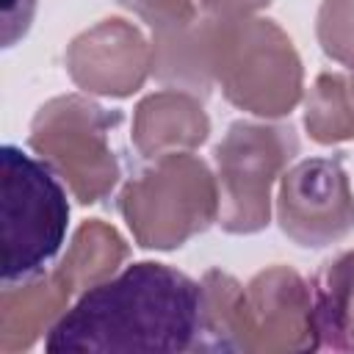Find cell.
<instances>
[{
  "label": "cell",
  "mask_w": 354,
  "mask_h": 354,
  "mask_svg": "<svg viewBox=\"0 0 354 354\" xmlns=\"http://www.w3.org/2000/svg\"><path fill=\"white\" fill-rule=\"evenodd\" d=\"M202 285L141 260L80 293L47 329V351H199Z\"/></svg>",
  "instance_id": "obj_1"
},
{
  "label": "cell",
  "mask_w": 354,
  "mask_h": 354,
  "mask_svg": "<svg viewBox=\"0 0 354 354\" xmlns=\"http://www.w3.org/2000/svg\"><path fill=\"white\" fill-rule=\"evenodd\" d=\"M199 351H313V288L288 266H271L243 288L224 271L202 277Z\"/></svg>",
  "instance_id": "obj_2"
},
{
  "label": "cell",
  "mask_w": 354,
  "mask_h": 354,
  "mask_svg": "<svg viewBox=\"0 0 354 354\" xmlns=\"http://www.w3.org/2000/svg\"><path fill=\"white\" fill-rule=\"evenodd\" d=\"M69 224L66 191L44 160L14 144L0 147V274L3 285L44 274Z\"/></svg>",
  "instance_id": "obj_3"
},
{
  "label": "cell",
  "mask_w": 354,
  "mask_h": 354,
  "mask_svg": "<svg viewBox=\"0 0 354 354\" xmlns=\"http://www.w3.org/2000/svg\"><path fill=\"white\" fill-rule=\"evenodd\" d=\"M213 75L224 97L254 116H285L301 100L299 53L271 19L213 17Z\"/></svg>",
  "instance_id": "obj_4"
},
{
  "label": "cell",
  "mask_w": 354,
  "mask_h": 354,
  "mask_svg": "<svg viewBox=\"0 0 354 354\" xmlns=\"http://www.w3.org/2000/svg\"><path fill=\"white\" fill-rule=\"evenodd\" d=\"M119 213L141 249H177L218 218L216 174L191 152L160 155L122 188Z\"/></svg>",
  "instance_id": "obj_5"
},
{
  "label": "cell",
  "mask_w": 354,
  "mask_h": 354,
  "mask_svg": "<svg viewBox=\"0 0 354 354\" xmlns=\"http://www.w3.org/2000/svg\"><path fill=\"white\" fill-rule=\"evenodd\" d=\"M116 124H122L119 111H105L86 97L66 94L36 111L28 141L80 205H94L119 180V160L108 141Z\"/></svg>",
  "instance_id": "obj_6"
},
{
  "label": "cell",
  "mask_w": 354,
  "mask_h": 354,
  "mask_svg": "<svg viewBox=\"0 0 354 354\" xmlns=\"http://www.w3.org/2000/svg\"><path fill=\"white\" fill-rule=\"evenodd\" d=\"M299 138L290 124L232 122L216 144L218 224L232 235H252L268 224L271 185L296 158Z\"/></svg>",
  "instance_id": "obj_7"
},
{
  "label": "cell",
  "mask_w": 354,
  "mask_h": 354,
  "mask_svg": "<svg viewBox=\"0 0 354 354\" xmlns=\"http://www.w3.org/2000/svg\"><path fill=\"white\" fill-rule=\"evenodd\" d=\"M279 230L304 249H321L354 230V191L343 158H304L285 169L277 194Z\"/></svg>",
  "instance_id": "obj_8"
},
{
  "label": "cell",
  "mask_w": 354,
  "mask_h": 354,
  "mask_svg": "<svg viewBox=\"0 0 354 354\" xmlns=\"http://www.w3.org/2000/svg\"><path fill=\"white\" fill-rule=\"evenodd\" d=\"M66 72L88 94L130 97L152 72V44L130 22L102 19L72 39Z\"/></svg>",
  "instance_id": "obj_9"
},
{
  "label": "cell",
  "mask_w": 354,
  "mask_h": 354,
  "mask_svg": "<svg viewBox=\"0 0 354 354\" xmlns=\"http://www.w3.org/2000/svg\"><path fill=\"white\" fill-rule=\"evenodd\" d=\"M210 119L196 94L163 88L136 105L133 144L144 158L191 152L207 141Z\"/></svg>",
  "instance_id": "obj_10"
},
{
  "label": "cell",
  "mask_w": 354,
  "mask_h": 354,
  "mask_svg": "<svg viewBox=\"0 0 354 354\" xmlns=\"http://www.w3.org/2000/svg\"><path fill=\"white\" fill-rule=\"evenodd\" d=\"M152 75L163 86L207 97L213 75V17H196L188 25L152 36Z\"/></svg>",
  "instance_id": "obj_11"
},
{
  "label": "cell",
  "mask_w": 354,
  "mask_h": 354,
  "mask_svg": "<svg viewBox=\"0 0 354 354\" xmlns=\"http://www.w3.org/2000/svg\"><path fill=\"white\" fill-rule=\"evenodd\" d=\"M69 285L53 271L50 277H36L17 285H3V313H0V348L19 351L30 348L41 329L64 315L69 301Z\"/></svg>",
  "instance_id": "obj_12"
},
{
  "label": "cell",
  "mask_w": 354,
  "mask_h": 354,
  "mask_svg": "<svg viewBox=\"0 0 354 354\" xmlns=\"http://www.w3.org/2000/svg\"><path fill=\"white\" fill-rule=\"evenodd\" d=\"M310 288L318 346L354 351V252L326 260Z\"/></svg>",
  "instance_id": "obj_13"
},
{
  "label": "cell",
  "mask_w": 354,
  "mask_h": 354,
  "mask_svg": "<svg viewBox=\"0 0 354 354\" xmlns=\"http://www.w3.org/2000/svg\"><path fill=\"white\" fill-rule=\"evenodd\" d=\"M124 257H127V243L122 241V235L113 227L102 224L100 218H91L83 221L80 230L75 232L72 246L66 257L58 263L55 274L75 293L113 277V271Z\"/></svg>",
  "instance_id": "obj_14"
},
{
  "label": "cell",
  "mask_w": 354,
  "mask_h": 354,
  "mask_svg": "<svg viewBox=\"0 0 354 354\" xmlns=\"http://www.w3.org/2000/svg\"><path fill=\"white\" fill-rule=\"evenodd\" d=\"M304 127L318 144H337L354 138V80L343 75H318L307 108Z\"/></svg>",
  "instance_id": "obj_15"
},
{
  "label": "cell",
  "mask_w": 354,
  "mask_h": 354,
  "mask_svg": "<svg viewBox=\"0 0 354 354\" xmlns=\"http://www.w3.org/2000/svg\"><path fill=\"white\" fill-rule=\"evenodd\" d=\"M315 33L321 50L354 72V0H324Z\"/></svg>",
  "instance_id": "obj_16"
},
{
  "label": "cell",
  "mask_w": 354,
  "mask_h": 354,
  "mask_svg": "<svg viewBox=\"0 0 354 354\" xmlns=\"http://www.w3.org/2000/svg\"><path fill=\"white\" fill-rule=\"evenodd\" d=\"M116 3L130 8L136 17H141L155 33L188 25L199 17L194 0H116Z\"/></svg>",
  "instance_id": "obj_17"
},
{
  "label": "cell",
  "mask_w": 354,
  "mask_h": 354,
  "mask_svg": "<svg viewBox=\"0 0 354 354\" xmlns=\"http://www.w3.org/2000/svg\"><path fill=\"white\" fill-rule=\"evenodd\" d=\"M36 0H0V28H3V47H14L33 22Z\"/></svg>",
  "instance_id": "obj_18"
},
{
  "label": "cell",
  "mask_w": 354,
  "mask_h": 354,
  "mask_svg": "<svg viewBox=\"0 0 354 354\" xmlns=\"http://www.w3.org/2000/svg\"><path fill=\"white\" fill-rule=\"evenodd\" d=\"M271 0H202V8L207 17H218V19H241V17H252L254 11L266 8Z\"/></svg>",
  "instance_id": "obj_19"
},
{
  "label": "cell",
  "mask_w": 354,
  "mask_h": 354,
  "mask_svg": "<svg viewBox=\"0 0 354 354\" xmlns=\"http://www.w3.org/2000/svg\"><path fill=\"white\" fill-rule=\"evenodd\" d=\"M351 80H354V77H351Z\"/></svg>",
  "instance_id": "obj_20"
}]
</instances>
